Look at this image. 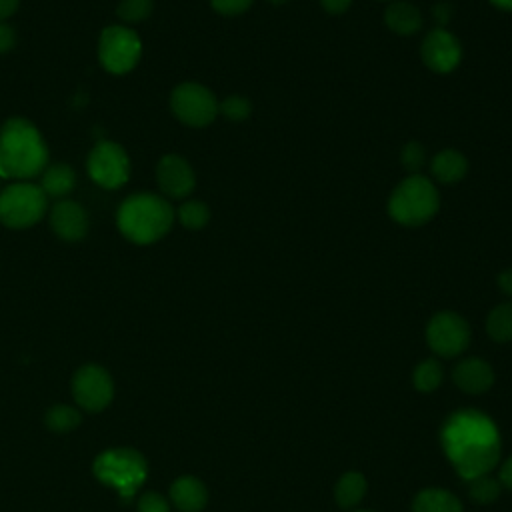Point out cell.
Listing matches in <instances>:
<instances>
[{"label":"cell","instance_id":"cell-9","mask_svg":"<svg viewBox=\"0 0 512 512\" xmlns=\"http://www.w3.org/2000/svg\"><path fill=\"white\" fill-rule=\"evenodd\" d=\"M86 170L92 182H96L100 188L116 190L130 178V160L120 144L102 140L90 150Z\"/></svg>","mask_w":512,"mask_h":512},{"label":"cell","instance_id":"cell-20","mask_svg":"<svg viewBox=\"0 0 512 512\" xmlns=\"http://www.w3.org/2000/svg\"><path fill=\"white\" fill-rule=\"evenodd\" d=\"M412 512H462V502L444 488H426L414 496Z\"/></svg>","mask_w":512,"mask_h":512},{"label":"cell","instance_id":"cell-7","mask_svg":"<svg viewBox=\"0 0 512 512\" xmlns=\"http://www.w3.org/2000/svg\"><path fill=\"white\" fill-rule=\"evenodd\" d=\"M142 56L140 36L122 24L106 26L98 40V60L110 74H128Z\"/></svg>","mask_w":512,"mask_h":512},{"label":"cell","instance_id":"cell-33","mask_svg":"<svg viewBox=\"0 0 512 512\" xmlns=\"http://www.w3.org/2000/svg\"><path fill=\"white\" fill-rule=\"evenodd\" d=\"M320 4L328 14H344L350 8L352 0H320Z\"/></svg>","mask_w":512,"mask_h":512},{"label":"cell","instance_id":"cell-24","mask_svg":"<svg viewBox=\"0 0 512 512\" xmlns=\"http://www.w3.org/2000/svg\"><path fill=\"white\" fill-rule=\"evenodd\" d=\"M44 422L52 432H70L80 424V412L68 404H56L46 412Z\"/></svg>","mask_w":512,"mask_h":512},{"label":"cell","instance_id":"cell-1","mask_svg":"<svg viewBox=\"0 0 512 512\" xmlns=\"http://www.w3.org/2000/svg\"><path fill=\"white\" fill-rule=\"evenodd\" d=\"M442 442L446 454L466 480L488 474L500 458V438L492 420L476 410H462L450 416Z\"/></svg>","mask_w":512,"mask_h":512},{"label":"cell","instance_id":"cell-3","mask_svg":"<svg viewBox=\"0 0 512 512\" xmlns=\"http://www.w3.org/2000/svg\"><path fill=\"white\" fill-rule=\"evenodd\" d=\"M176 212L172 204L152 192H136L122 200L116 212V224L124 238L134 244H154L164 238Z\"/></svg>","mask_w":512,"mask_h":512},{"label":"cell","instance_id":"cell-30","mask_svg":"<svg viewBox=\"0 0 512 512\" xmlns=\"http://www.w3.org/2000/svg\"><path fill=\"white\" fill-rule=\"evenodd\" d=\"M138 512H170V504L162 494L146 492L138 498Z\"/></svg>","mask_w":512,"mask_h":512},{"label":"cell","instance_id":"cell-18","mask_svg":"<svg viewBox=\"0 0 512 512\" xmlns=\"http://www.w3.org/2000/svg\"><path fill=\"white\" fill-rule=\"evenodd\" d=\"M42 180H40V188L42 192L48 196V198H66L74 186H76V172L70 164H52V166H46L44 172L40 174Z\"/></svg>","mask_w":512,"mask_h":512},{"label":"cell","instance_id":"cell-39","mask_svg":"<svg viewBox=\"0 0 512 512\" xmlns=\"http://www.w3.org/2000/svg\"><path fill=\"white\" fill-rule=\"evenodd\" d=\"M270 4H274V6H280V4H286L288 0H268Z\"/></svg>","mask_w":512,"mask_h":512},{"label":"cell","instance_id":"cell-4","mask_svg":"<svg viewBox=\"0 0 512 512\" xmlns=\"http://www.w3.org/2000/svg\"><path fill=\"white\" fill-rule=\"evenodd\" d=\"M438 206L436 186L426 176L412 174L392 190L388 214L402 226H422L436 214Z\"/></svg>","mask_w":512,"mask_h":512},{"label":"cell","instance_id":"cell-26","mask_svg":"<svg viewBox=\"0 0 512 512\" xmlns=\"http://www.w3.org/2000/svg\"><path fill=\"white\" fill-rule=\"evenodd\" d=\"M468 482H470V486H468L470 498L478 504H490L500 496L502 484H500L498 478H492L488 474H480L476 478H470Z\"/></svg>","mask_w":512,"mask_h":512},{"label":"cell","instance_id":"cell-17","mask_svg":"<svg viewBox=\"0 0 512 512\" xmlns=\"http://www.w3.org/2000/svg\"><path fill=\"white\" fill-rule=\"evenodd\" d=\"M430 170H432V176L438 182H442V184H456V182H460L466 176L468 162H466L462 152L446 148V150L438 152L432 158Z\"/></svg>","mask_w":512,"mask_h":512},{"label":"cell","instance_id":"cell-2","mask_svg":"<svg viewBox=\"0 0 512 512\" xmlns=\"http://www.w3.org/2000/svg\"><path fill=\"white\" fill-rule=\"evenodd\" d=\"M48 166V146L40 130L26 118L14 116L0 126V176L28 180Z\"/></svg>","mask_w":512,"mask_h":512},{"label":"cell","instance_id":"cell-21","mask_svg":"<svg viewBox=\"0 0 512 512\" xmlns=\"http://www.w3.org/2000/svg\"><path fill=\"white\" fill-rule=\"evenodd\" d=\"M366 478L360 472H346L338 478L334 498L342 508H354L366 496Z\"/></svg>","mask_w":512,"mask_h":512},{"label":"cell","instance_id":"cell-6","mask_svg":"<svg viewBox=\"0 0 512 512\" xmlns=\"http://www.w3.org/2000/svg\"><path fill=\"white\" fill-rule=\"evenodd\" d=\"M48 196L38 184L16 180L0 192V222L12 230H24L44 218Z\"/></svg>","mask_w":512,"mask_h":512},{"label":"cell","instance_id":"cell-38","mask_svg":"<svg viewBox=\"0 0 512 512\" xmlns=\"http://www.w3.org/2000/svg\"><path fill=\"white\" fill-rule=\"evenodd\" d=\"M500 10H512V0H490Z\"/></svg>","mask_w":512,"mask_h":512},{"label":"cell","instance_id":"cell-10","mask_svg":"<svg viewBox=\"0 0 512 512\" xmlns=\"http://www.w3.org/2000/svg\"><path fill=\"white\" fill-rule=\"evenodd\" d=\"M428 346L442 358H452L462 354L470 344L468 322L450 310L438 312L430 318L426 326Z\"/></svg>","mask_w":512,"mask_h":512},{"label":"cell","instance_id":"cell-14","mask_svg":"<svg viewBox=\"0 0 512 512\" xmlns=\"http://www.w3.org/2000/svg\"><path fill=\"white\" fill-rule=\"evenodd\" d=\"M50 226L60 240L76 242L88 234V214L82 204L62 198L50 210Z\"/></svg>","mask_w":512,"mask_h":512},{"label":"cell","instance_id":"cell-11","mask_svg":"<svg viewBox=\"0 0 512 512\" xmlns=\"http://www.w3.org/2000/svg\"><path fill=\"white\" fill-rule=\"evenodd\" d=\"M72 396L84 410L98 412L110 404L114 396V382L102 366L86 364L74 372Z\"/></svg>","mask_w":512,"mask_h":512},{"label":"cell","instance_id":"cell-16","mask_svg":"<svg viewBox=\"0 0 512 512\" xmlns=\"http://www.w3.org/2000/svg\"><path fill=\"white\" fill-rule=\"evenodd\" d=\"M170 500L180 512H200L208 502V490L196 476H180L170 486Z\"/></svg>","mask_w":512,"mask_h":512},{"label":"cell","instance_id":"cell-27","mask_svg":"<svg viewBox=\"0 0 512 512\" xmlns=\"http://www.w3.org/2000/svg\"><path fill=\"white\" fill-rule=\"evenodd\" d=\"M152 0H120L116 14L124 24H136L146 20L152 14Z\"/></svg>","mask_w":512,"mask_h":512},{"label":"cell","instance_id":"cell-37","mask_svg":"<svg viewBox=\"0 0 512 512\" xmlns=\"http://www.w3.org/2000/svg\"><path fill=\"white\" fill-rule=\"evenodd\" d=\"M434 16L440 24H444L450 18V8L446 4H438V6H434Z\"/></svg>","mask_w":512,"mask_h":512},{"label":"cell","instance_id":"cell-23","mask_svg":"<svg viewBox=\"0 0 512 512\" xmlns=\"http://www.w3.org/2000/svg\"><path fill=\"white\" fill-rule=\"evenodd\" d=\"M442 378H444L442 366H440V362L434 360V358L422 360V362L414 368V374H412L414 386H416V390H420V392H434V390L442 384Z\"/></svg>","mask_w":512,"mask_h":512},{"label":"cell","instance_id":"cell-19","mask_svg":"<svg viewBox=\"0 0 512 512\" xmlns=\"http://www.w3.org/2000/svg\"><path fill=\"white\" fill-rule=\"evenodd\" d=\"M384 22L392 32L400 36H410L422 28V14L410 2H394L386 8Z\"/></svg>","mask_w":512,"mask_h":512},{"label":"cell","instance_id":"cell-40","mask_svg":"<svg viewBox=\"0 0 512 512\" xmlns=\"http://www.w3.org/2000/svg\"><path fill=\"white\" fill-rule=\"evenodd\" d=\"M358 512H370V510H358Z\"/></svg>","mask_w":512,"mask_h":512},{"label":"cell","instance_id":"cell-8","mask_svg":"<svg viewBox=\"0 0 512 512\" xmlns=\"http://www.w3.org/2000/svg\"><path fill=\"white\" fill-rule=\"evenodd\" d=\"M172 114L186 126L204 128L214 122L218 102L214 94L198 82H182L170 94Z\"/></svg>","mask_w":512,"mask_h":512},{"label":"cell","instance_id":"cell-12","mask_svg":"<svg viewBox=\"0 0 512 512\" xmlns=\"http://www.w3.org/2000/svg\"><path fill=\"white\" fill-rule=\"evenodd\" d=\"M420 56H422V62L432 72L448 74L458 66L462 58V48L454 34H450L444 28H434L426 34L420 46Z\"/></svg>","mask_w":512,"mask_h":512},{"label":"cell","instance_id":"cell-32","mask_svg":"<svg viewBox=\"0 0 512 512\" xmlns=\"http://www.w3.org/2000/svg\"><path fill=\"white\" fill-rule=\"evenodd\" d=\"M14 46H16V30L10 24L0 22V54L10 52Z\"/></svg>","mask_w":512,"mask_h":512},{"label":"cell","instance_id":"cell-29","mask_svg":"<svg viewBox=\"0 0 512 512\" xmlns=\"http://www.w3.org/2000/svg\"><path fill=\"white\" fill-rule=\"evenodd\" d=\"M400 162H402V166H404L406 170L418 172V170L424 166V162H426V150H424V146L418 144V142H408V144L402 148V152H400Z\"/></svg>","mask_w":512,"mask_h":512},{"label":"cell","instance_id":"cell-15","mask_svg":"<svg viewBox=\"0 0 512 512\" xmlns=\"http://www.w3.org/2000/svg\"><path fill=\"white\" fill-rule=\"evenodd\" d=\"M452 380L466 394H482L492 388L494 370L486 360L470 356L454 366Z\"/></svg>","mask_w":512,"mask_h":512},{"label":"cell","instance_id":"cell-36","mask_svg":"<svg viewBox=\"0 0 512 512\" xmlns=\"http://www.w3.org/2000/svg\"><path fill=\"white\" fill-rule=\"evenodd\" d=\"M498 286L506 296L512 298V270H506L498 276Z\"/></svg>","mask_w":512,"mask_h":512},{"label":"cell","instance_id":"cell-22","mask_svg":"<svg viewBox=\"0 0 512 512\" xmlns=\"http://www.w3.org/2000/svg\"><path fill=\"white\" fill-rule=\"evenodd\" d=\"M486 332L496 342H512V302L492 308L486 318Z\"/></svg>","mask_w":512,"mask_h":512},{"label":"cell","instance_id":"cell-5","mask_svg":"<svg viewBox=\"0 0 512 512\" xmlns=\"http://www.w3.org/2000/svg\"><path fill=\"white\" fill-rule=\"evenodd\" d=\"M146 472V460L134 448H110L94 460L96 478L118 490L122 498L134 496Z\"/></svg>","mask_w":512,"mask_h":512},{"label":"cell","instance_id":"cell-31","mask_svg":"<svg viewBox=\"0 0 512 512\" xmlns=\"http://www.w3.org/2000/svg\"><path fill=\"white\" fill-rule=\"evenodd\" d=\"M254 0H210L212 8L222 16H238L244 14Z\"/></svg>","mask_w":512,"mask_h":512},{"label":"cell","instance_id":"cell-35","mask_svg":"<svg viewBox=\"0 0 512 512\" xmlns=\"http://www.w3.org/2000/svg\"><path fill=\"white\" fill-rule=\"evenodd\" d=\"M500 484H504L506 488H510L512 490V456L502 464V468H500Z\"/></svg>","mask_w":512,"mask_h":512},{"label":"cell","instance_id":"cell-25","mask_svg":"<svg viewBox=\"0 0 512 512\" xmlns=\"http://www.w3.org/2000/svg\"><path fill=\"white\" fill-rule=\"evenodd\" d=\"M176 218L180 220V224L188 230H200L208 224L210 220V210L204 202L200 200H186L180 204Z\"/></svg>","mask_w":512,"mask_h":512},{"label":"cell","instance_id":"cell-13","mask_svg":"<svg viewBox=\"0 0 512 512\" xmlns=\"http://www.w3.org/2000/svg\"><path fill=\"white\" fill-rule=\"evenodd\" d=\"M156 182L164 196L182 200L192 194L196 186V176L188 160L178 154H166L156 166Z\"/></svg>","mask_w":512,"mask_h":512},{"label":"cell","instance_id":"cell-34","mask_svg":"<svg viewBox=\"0 0 512 512\" xmlns=\"http://www.w3.org/2000/svg\"><path fill=\"white\" fill-rule=\"evenodd\" d=\"M20 0H0V22L10 18L18 10Z\"/></svg>","mask_w":512,"mask_h":512},{"label":"cell","instance_id":"cell-28","mask_svg":"<svg viewBox=\"0 0 512 512\" xmlns=\"http://www.w3.org/2000/svg\"><path fill=\"white\" fill-rule=\"evenodd\" d=\"M218 112H222L232 122H242L250 116L252 106L250 100H246L244 96H228L222 102H218Z\"/></svg>","mask_w":512,"mask_h":512}]
</instances>
